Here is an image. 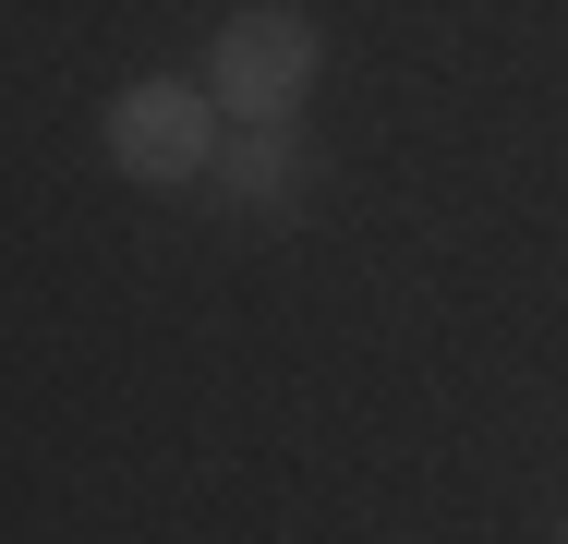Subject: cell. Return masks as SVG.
<instances>
[{
	"instance_id": "6da1fadb",
	"label": "cell",
	"mask_w": 568,
	"mask_h": 544,
	"mask_svg": "<svg viewBox=\"0 0 568 544\" xmlns=\"http://www.w3.org/2000/svg\"><path fill=\"white\" fill-rule=\"evenodd\" d=\"M315 61H327L315 12L242 0L219 37H206V98H219V121H291V109L315 98Z\"/></svg>"
},
{
	"instance_id": "7a4b0ae2",
	"label": "cell",
	"mask_w": 568,
	"mask_h": 544,
	"mask_svg": "<svg viewBox=\"0 0 568 544\" xmlns=\"http://www.w3.org/2000/svg\"><path fill=\"white\" fill-rule=\"evenodd\" d=\"M219 98H206V73L182 85V73H145V85H121L110 121H98V145H110L121 182H158V194H182V182H206L219 170Z\"/></svg>"
},
{
	"instance_id": "3957f363",
	"label": "cell",
	"mask_w": 568,
	"mask_h": 544,
	"mask_svg": "<svg viewBox=\"0 0 568 544\" xmlns=\"http://www.w3.org/2000/svg\"><path fill=\"white\" fill-rule=\"evenodd\" d=\"M206 182H219V206H242V218H291V206H303V182H315V158H303L291 121H230Z\"/></svg>"
},
{
	"instance_id": "277c9868",
	"label": "cell",
	"mask_w": 568,
	"mask_h": 544,
	"mask_svg": "<svg viewBox=\"0 0 568 544\" xmlns=\"http://www.w3.org/2000/svg\"><path fill=\"white\" fill-rule=\"evenodd\" d=\"M557 544H568V521H557Z\"/></svg>"
}]
</instances>
